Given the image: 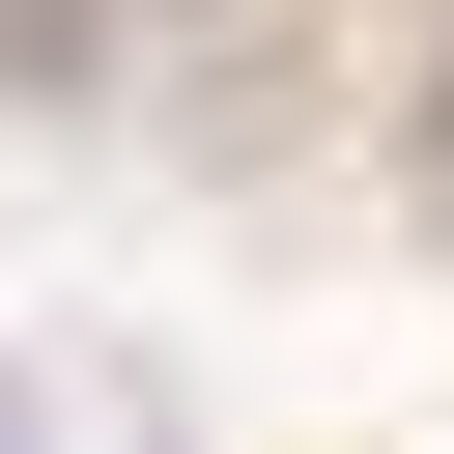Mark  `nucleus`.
Listing matches in <instances>:
<instances>
[{"instance_id": "nucleus-1", "label": "nucleus", "mask_w": 454, "mask_h": 454, "mask_svg": "<svg viewBox=\"0 0 454 454\" xmlns=\"http://www.w3.org/2000/svg\"><path fill=\"white\" fill-rule=\"evenodd\" d=\"M57 28H85V57H142V28H227V0H57Z\"/></svg>"}, {"instance_id": "nucleus-2", "label": "nucleus", "mask_w": 454, "mask_h": 454, "mask_svg": "<svg viewBox=\"0 0 454 454\" xmlns=\"http://www.w3.org/2000/svg\"><path fill=\"white\" fill-rule=\"evenodd\" d=\"M426 199H454V57H426Z\"/></svg>"}]
</instances>
